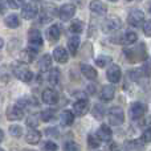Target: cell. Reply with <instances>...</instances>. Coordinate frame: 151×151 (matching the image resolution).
I'll return each instance as SVG.
<instances>
[{"instance_id":"obj_1","label":"cell","mask_w":151,"mask_h":151,"mask_svg":"<svg viewBox=\"0 0 151 151\" xmlns=\"http://www.w3.org/2000/svg\"><path fill=\"white\" fill-rule=\"evenodd\" d=\"M125 55L130 63H139V61H145L147 58V52L143 44H139L138 47L126 49Z\"/></svg>"},{"instance_id":"obj_2","label":"cell","mask_w":151,"mask_h":151,"mask_svg":"<svg viewBox=\"0 0 151 151\" xmlns=\"http://www.w3.org/2000/svg\"><path fill=\"white\" fill-rule=\"evenodd\" d=\"M13 74L16 76V78H19L23 82H31L32 78H33L32 70L23 64H17V65L13 66Z\"/></svg>"},{"instance_id":"obj_3","label":"cell","mask_w":151,"mask_h":151,"mask_svg":"<svg viewBox=\"0 0 151 151\" xmlns=\"http://www.w3.org/2000/svg\"><path fill=\"white\" fill-rule=\"evenodd\" d=\"M107 119L109 123L113 126H119L125 122V114L121 107H111L107 113Z\"/></svg>"},{"instance_id":"obj_4","label":"cell","mask_w":151,"mask_h":151,"mask_svg":"<svg viewBox=\"0 0 151 151\" xmlns=\"http://www.w3.org/2000/svg\"><path fill=\"white\" fill-rule=\"evenodd\" d=\"M121 25H122V21L119 20V17L110 16L102 23V31L105 33H113V32H117L121 28Z\"/></svg>"},{"instance_id":"obj_5","label":"cell","mask_w":151,"mask_h":151,"mask_svg":"<svg viewBox=\"0 0 151 151\" xmlns=\"http://www.w3.org/2000/svg\"><path fill=\"white\" fill-rule=\"evenodd\" d=\"M147 113V105L143 102H134L130 106V118L133 121H138L145 117Z\"/></svg>"},{"instance_id":"obj_6","label":"cell","mask_w":151,"mask_h":151,"mask_svg":"<svg viewBox=\"0 0 151 151\" xmlns=\"http://www.w3.org/2000/svg\"><path fill=\"white\" fill-rule=\"evenodd\" d=\"M28 44L29 47L36 50H39L44 45V40H42V36L39 29H31L28 32Z\"/></svg>"},{"instance_id":"obj_7","label":"cell","mask_w":151,"mask_h":151,"mask_svg":"<svg viewBox=\"0 0 151 151\" xmlns=\"http://www.w3.org/2000/svg\"><path fill=\"white\" fill-rule=\"evenodd\" d=\"M57 15L63 21H69L76 15V7L73 4H70V3L63 4L60 8H58Z\"/></svg>"},{"instance_id":"obj_8","label":"cell","mask_w":151,"mask_h":151,"mask_svg":"<svg viewBox=\"0 0 151 151\" xmlns=\"http://www.w3.org/2000/svg\"><path fill=\"white\" fill-rule=\"evenodd\" d=\"M106 77H107V80L113 83L119 82L121 77H122V72H121L119 65H117V64H110L106 70Z\"/></svg>"},{"instance_id":"obj_9","label":"cell","mask_w":151,"mask_h":151,"mask_svg":"<svg viewBox=\"0 0 151 151\" xmlns=\"http://www.w3.org/2000/svg\"><path fill=\"white\" fill-rule=\"evenodd\" d=\"M145 21V13L139 9H134L130 12V15L127 16V23L131 27H139L142 25Z\"/></svg>"},{"instance_id":"obj_10","label":"cell","mask_w":151,"mask_h":151,"mask_svg":"<svg viewBox=\"0 0 151 151\" xmlns=\"http://www.w3.org/2000/svg\"><path fill=\"white\" fill-rule=\"evenodd\" d=\"M7 118L9 121H20L24 118V109L17 104L7 109Z\"/></svg>"},{"instance_id":"obj_11","label":"cell","mask_w":151,"mask_h":151,"mask_svg":"<svg viewBox=\"0 0 151 151\" xmlns=\"http://www.w3.org/2000/svg\"><path fill=\"white\" fill-rule=\"evenodd\" d=\"M73 114L77 115V117H83L86 113L89 111V102L86 98H82V99H78L77 102H74L73 105Z\"/></svg>"},{"instance_id":"obj_12","label":"cell","mask_w":151,"mask_h":151,"mask_svg":"<svg viewBox=\"0 0 151 151\" xmlns=\"http://www.w3.org/2000/svg\"><path fill=\"white\" fill-rule=\"evenodd\" d=\"M89 9L94 15H98V16H104L107 12V7L102 0H91L90 4H89Z\"/></svg>"},{"instance_id":"obj_13","label":"cell","mask_w":151,"mask_h":151,"mask_svg":"<svg viewBox=\"0 0 151 151\" xmlns=\"http://www.w3.org/2000/svg\"><path fill=\"white\" fill-rule=\"evenodd\" d=\"M41 99L47 105H55L58 102V93L55 89H45L41 94Z\"/></svg>"},{"instance_id":"obj_14","label":"cell","mask_w":151,"mask_h":151,"mask_svg":"<svg viewBox=\"0 0 151 151\" xmlns=\"http://www.w3.org/2000/svg\"><path fill=\"white\" fill-rule=\"evenodd\" d=\"M37 13H39V8H37L36 5L25 4V3H24L23 8H21V16H23V19H25V20H32V19H35L37 16Z\"/></svg>"},{"instance_id":"obj_15","label":"cell","mask_w":151,"mask_h":151,"mask_svg":"<svg viewBox=\"0 0 151 151\" xmlns=\"http://www.w3.org/2000/svg\"><path fill=\"white\" fill-rule=\"evenodd\" d=\"M36 53H37L36 49L28 47L27 49H24V50H21L20 52V55H19V60H20L21 63H24V64H31V63H33L35 61Z\"/></svg>"},{"instance_id":"obj_16","label":"cell","mask_w":151,"mask_h":151,"mask_svg":"<svg viewBox=\"0 0 151 151\" xmlns=\"http://www.w3.org/2000/svg\"><path fill=\"white\" fill-rule=\"evenodd\" d=\"M52 57H53V60H55L56 63H58V64H65V63H68V60H69L68 52H66L65 48H63V47L56 48V49L53 50Z\"/></svg>"},{"instance_id":"obj_17","label":"cell","mask_w":151,"mask_h":151,"mask_svg":"<svg viewBox=\"0 0 151 151\" xmlns=\"http://www.w3.org/2000/svg\"><path fill=\"white\" fill-rule=\"evenodd\" d=\"M115 94V88L113 85H104L101 89V93H99V98L104 102H109L114 98Z\"/></svg>"},{"instance_id":"obj_18","label":"cell","mask_w":151,"mask_h":151,"mask_svg":"<svg viewBox=\"0 0 151 151\" xmlns=\"http://www.w3.org/2000/svg\"><path fill=\"white\" fill-rule=\"evenodd\" d=\"M97 137L101 139V142H110L111 141V137H113V133L110 130V127L107 125H102L98 127V131H97Z\"/></svg>"},{"instance_id":"obj_19","label":"cell","mask_w":151,"mask_h":151,"mask_svg":"<svg viewBox=\"0 0 151 151\" xmlns=\"http://www.w3.org/2000/svg\"><path fill=\"white\" fill-rule=\"evenodd\" d=\"M60 36H61V29L58 25H50L47 31V39L49 40L50 42H56L57 40H60Z\"/></svg>"},{"instance_id":"obj_20","label":"cell","mask_w":151,"mask_h":151,"mask_svg":"<svg viewBox=\"0 0 151 151\" xmlns=\"http://www.w3.org/2000/svg\"><path fill=\"white\" fill-rule=\"evenodd\" d=\"M80 69H81V73L90 81H94L97 78V76H98L96 69H94L91 65H88V64H81Z\"/></svg>"},{"instance_id":"obj_21","label":"cell","mask_w":151,"mask_h":151,"mask_svg":"<svg viewBox=\"0 0 151 151\" xmlns=\"http://www.w3.org/2000/svg\"><path fill=\"white\" fill-rule=\"evenodd\" d=\"M25 141L28 142L29 145H37L40 141H41V133L37 131L36 127L31 129V130L27 133V135H25Z\"/></svg>"},{"instance_id":"obj_22","label":"cell","mask_w":151,"mask_h":151,"mask_svg":"<svg viewBox=\"0 0 151 151\" xmlns=\"http://www.w3.org/2000/svg\"><path fill=\"white\" fill-rule=\"evenodd\" d=\"M60 122L63 126H72L74 122V114L70 110H64L60 115Z\"/></svg>"},{"instance_id":"obj_23","label":"cell","mask_w":151,"mask_h":151,"mask_svg":"<svg viewBox=\"0 0 151 151\" xmlns=\"http://www.w3.org/2000/svg\"><path fill=\"white\" fill-rule=\"evenodd\" d=\"M52 60L53 57L50 55H44L42 57H40L39 60V68L41 72H48L52 68Z\"/></svg>"},{"instance_id":"obj_24","label":"cell","mask_w":151,"mask_h":151,"mask_svg":"<svg viewBox=\"0 0 151 151\" xmlns=\"http://www.w3.org/2000/svg\"><path fill=\"white\" fill-rule=\"evenodd\" d=\"M78 48H80V37L78 36H72L70 39L68 40V49L70 52L72 56H74L77 53Z\"/></svg>"},{"instance_id":"obj_25","label":"cell","mask_w":151,"mask_h":151,"mask_svg":"<svg viewBox=\"0 0 151 151\" xmlns=\"http://www.w3.org/2000/svg\"><path fill=\"white\" fill-rule=\"evenodd\" d=\"M4 24L8 27V28H17L20 25V19H19L17 15H8L7 17L4 19Z\"/></svg>"},{"instance_id":"obj_26","label":"cell","mask_w":151,"mask_h":151,"mask_svg":"<svg viewBox=\"0 0 151 151\" xmlns=\"http://www.w3.org/2000/svg\"><path fill=\"white\" fill-rule=\"evenodd\" d=\"M138 40V35L133 31H127L122 37V44L125 45H133Z\"/></svg>"},{"instance_id":"obj_27","label":"cell","mask_w":151,"mask_h":151,"mask_svg":"<svg viewBox=\"0 0 151 151\" xmlns=\"http://www.w3.org/2000/svg\"><path fill=\"white\" fill-rule=\"evenodd\" d=\"M48 81L52 85H56L60 81V70L57 68H52L48 70Z\"/></svg>"},{"instance_id":"obj_28","label":"cell","mask_w":151,"mask_h":151,"mask_svg":"<svg viewBox=\"0 0 151 151\" xmlns=\"http://www.w3.org/2000/svg\"><path fill=\"white\" fill-rule=\"evenodd\" d=\"M88 146L89 149H98L101 146V139L97 137V134H89L88 135Z\"/></svg>"},{"instance_id":"obj_29","label":"cell","mask_w":151,"mask_h":151,"mask_svg":"<svg viewBox=\"0 0 151 151\" xmlns=\"http://www.w3.org/2000/svg\"><path fill=\"white\" fill-rule=\"evenodd\" d=\"M69 31L74 35H78L83 31V23L81 20H73L69 25Z\"/></svg>"},{"instance_id":"obj_30","label":"cell","mask_w":151,"mask_h":151,"mask_svg":"<svg viewBox=\"0 0 151 151\" xmlns=\"http://www.w3.org/2000/svg\"><path fill=\"white\" fill-rule=\"evenodd\" d=\"M91 114H93L94 118H97V119H102L105 115V107L99 104L94 105L93 109H91Z\"/></svg>"},{"instance_id":"obj_31","label":"cell","mask_w":151,"mask_h":151,"mask_svg":"<svg viewBox=\"0 0 151 151\" xmlns=\"http://www.w3.org/2000/svg\"><path fill=\"white\" fill-rule=\"evenodd\" d=\"M52 19H53L52 12L48 11V8H44L41 11V13H40V23H42V24L49 23V21H52Z\"/></svg>"},{"instance_id":"obj_32","label":"cell","mask_w":151,"mask_h":151,"mask_svg":"<svg viewBox=\"0 0 151 151\" xmlns=\"http://www.w3.org/2000/svg\"><path fill=\"white\" fill-rule=\"evenodd\" d=\"M9 134L13 138H20L23 135V127L20 125H11L9 126Z\"/></svg>"},{"instance_id":"obj_33","label":"cell","mask_w":151,"mask_h":151,"mask_svg":"<svg viewBox=\"0 0 151 151\" xmlns=\"http://www.w3.org/2000/svg\"><path fill=\"white\" fill-rule=\"evenodd\" d=\"M56 113L53 109H48V110H44V111L41 113V121H44V122H49V121H52L53 118H55Z\"/></svg>"},{"instance_id":"obj_34","label":"cell","mask_w":151,"mask_h":151,"mask_svg":"<svg viewBox=\"0 0 151 151\" xmlns=\"http://www.w3.org/2000/svg\"><path fill=\"white\" fill-rule=\"evenodd\" d=\"M27 126L28 127H31V129H35V127H37L39 126V115H36V114H32V115H29L28 118H27Z\"/></svg>"},{"instance_id":"obj_35","label":"cell","mask_w":151,"mask_h":151,"mask_svg":"<svg viewBox=\"0 0 151 151\" xmlns=\"http://www.w3.org/2000/svg\"><path fill=\"white\" fill-rule=\"evenodd\" d=\"M111 63V58L109 57V56H99V57L96 58V64L98 66H101V68H104V66L109 65V64Z\"/></svg>"},{"instance_id":"obj_36","label":"cell","mask_w":151,"mask_h":151,"mask_svg":"<svg viewBox=\"0 0 151 151\" xmlns=\"http://www.w3.org/2000/svg\"><path fill=\"white\" fill-rule=\"evenodd\" d=\"M141 143H151V127L146 129L143 131V134L141 135Z\"/></svg>"},{"instance_id":"obj_37","label":"cell","mask_w":151,"mask_h":151,"mask_svg":"<svg viewBox=\"0 0 151 151\" xmlns=\"http://www.w3.org/2000/svg\"><path fill=\"white\" fill-rule=\"evenodd\" d=\"M64 150H66V151H77V150H80V146H78L76 142L73 141H69V142H66L65 143V146H64Z\"/></svg>"},{"instance_id":"obj_38","label":"cell","mask_w":151,"mask_h":151,"mask_svg":"<svg viewBox=\"0 0 151 151\" xmlns=\"http://www.w3.org/2000/svg\"><path fill=\"white\" fill-rule=\"evenodd\" d=\"M8 4L11 8L17 9V8H21L24 5V0H8Z\"/></svg>"},{"instance_id":"obj_39","label":"cell","mask_w":151,"mask_h":151,"mask_svg":"<svg viewBox=\"0 0 151 151\" xmlns=\"http://www.w3.org/2000/svg\"><path fill=\"white\" fill-rule=\"evenodd\" d=\"M143 33L146 35V36L151 37V20H146L143 21Z\"/></svg>"},{"instance_id":"obj_40","label":"cell","mask_w":151,"mask_h":151,"mask_svg":"<svg viewBox=\"0 0 151 151\" xmlns=\"http://www.w3.org/2000/svg\"><path fill=\"white\" fill-rule=\"evenodd\" d=\"M58 146L55 143V142H47V143L44 145V150H57Z\"/></svg>"},{"instance_id":"obj_41","label":"cell","mask_w":151,"mask_h":151,"mask_svg":"<svg viewBox=\"0 0 151 151\" xmlns=\"http://www.w3.org/2000/svg\"><path fill=\"white\" fill-rule=\"evenodd\" d=\"M89 93H91V94H93L94 93V91H96V88H94V86H89Z\"/></svg>"},{"instance_id":"obj_42","label":"cell","mask_w":151,"mask_h":151,"mask_svg":"<svg viewBox=\"0 0 151 151\" xmlns=\"http://www.w3.org/2000/svg\"><path fill=\"white\" fill-rule=\"evenodd\" d=\"M3 139H4V133H3V130L0 129V142H1Z\"/></svg>"},{"instance_id":"obj_43","label":"cell","mask_w":151,"mask_h":151,"mask_svg":"<svg viewBox=\"0 0 151 151\" xmlns=\"http://www.w3.org/2000/svg\"><path fill=\"white\" fill-rule=\"evenodd\" d=\"M4 47V41H3V39H0V49Z\"/></svg>"},{"instance_id":"obj_44","label":"cell","mask_w":151,"mask_h":151,"mask_svg":"<svg viewBox=\"0 0 151 151\" xmlns=\"http://www.w3.org/2000/svg\"><path fill=\"white\" fill-rule=\"evenodd\" d=\"M109 1H118V0H109Z\"/></svg>"},{"instance_id":"obj_45","label":"cell","mask_w":151,"mask_h":151,"mask_svg":"<svg viewBox=\"0 0 151 151\" xmlns=\"http://www.w3.org/2000/svg\"><path fill=\"white\" fill-rule=\"evenodd\" d=\"M127 1H133V0H127Z\"/></svg>"},{"instance_id":"obj_46","label":"cell","mask_w":151,"mask_h":151,"mask_svg":"<svg viewBox=\"0 0 151 151\" xmlns=\"http://www.w3.org/2000/svg\"><path fill=\"white\" fill-rule=\"evenodd\" d=\"M150 12H151V7H150Z\"/></svg>"},{"instance_id":"obj_47","label":"cell","mask_w":151,"mask_h":151,"mask_svg":"<svg viewBox=\"0 0 151 151\" xmlns=\"http://www.w3.org/2000/svg\"><path fill=\"white\" fill-rule=\"evenodd\" d=\"M35 1H37V0H35Z\"/></svg>"}]
</instances>
